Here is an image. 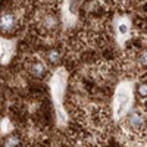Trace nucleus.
<instances>
[{"label":"nucleus","mask_w":147,"mask_h":147,"mask_svg":"<svg viewBox=\"0 0 147 147\" xmlns=\"http://www.w3.org/2000/svg\"><path fill=\"white\" fill-rule=\"evenodd\" d=\"M134 103V82L124 80L121 81L113 93L112 100V116L115 121H124L132 110Z\"/></svg>","instance_id":"2"},{"label":"nucleus","mask_w":147,"mask_h":147,"mask_svg":"<svg viewBox=\"0 0 147 147\" xmlns=\"http://www.w3.org/2000/svg\"><path fill=\"white\" fill-rule=\"evenodd\" d=\"M47 59H49V62H50V63H57L59 62V53L56 50H50L47 53Z\"/></svg>","instance_id":"10"},{"label":"nucleus","mask_w":147,"mask_h":147,"mask_svg":"<svg viewBox=\"0 0 147 147\" xmlns=\"http://www.w3.org/2000/svg\"><path fill=\"white\" fill-rule=\"evenodd\" d=\"M3 147H19V138L15 136H7L3 143Z\"/></svg>","instance_id":"9"},{"label":"nucleus","mask_w":147,"mask_h":147,"mask_svg":"<svg viewBox=\"0 0 147 147\" xmlns=\"http://www.w3.org/2000/svg\"><path fill=\"white\" fill-rule=\"evenodd\" d=\"M78 5L74 2H63L60 5V21L65 28H72L78 19Z\"/></svg>","instance_id":"4"},{"label":"nucleus","mask_w":147,"mask_h":147,"mask_svg":"<svg viewBox=\"0 0 147 147\" xmlns=\"http://www.w3.org/2000/svg\"><path fill=\"white\" fill-rule=\"evenodd\" d=\"M12 129H13V124L7 118H2V136H9Z\"/></svg>","instance_id":"8"},{"label":"nucleus","mask_w":147,"mask_h":147,"mask_svg":"<svg viewBox=\"0 0 147 147\" xmlns=\"http://www.w3.org/2000/svg\"><path fill=\"white\" fill-rule=\"evenodd\" d=\"M0 25H2V31H5V32L16 30L18 25H19V15L16 13V12H10V10L3 12Z\"/></svg>","instance_id":"5"},{"label":"nucleus","mask_w":147,"mask_h":147,"mask_svg":"<svg viewBox=\"0 0 147 147\" xmlns=\"http://www.w3.org/2000/svg\"><path fill=\"white\" fill-rule=\"evenodd\" d=\"M28 71L32 74L34 77L43 78L47 72V63L40 57V56H32L28 60Z\"/></svg>","instance_id":"7"},{"label":"nucleus","mask_w":147,"mask_h":147,"mask_svg":"<svg viewBox=\"0 0 147 147\" xmlns=\"http://www.w3.org/2000/svg\"><path fill=\"white\" fill-rule=\"evenodd\" d=\"M15 40L13 38H3L0 40V49H2V65H7L15 55Z\"/></svg>","instance_id":"6"},{"label":"nucleus","mask_w":147,"mask_h":147,"mask_svg":"<svg viewBox=\"0 0 147 147\" xmlns=\"http://www.w3.org/2000/svg\"><path fill=\"white\" fill-rule=\"evenodd\" d=\"M137 62H138V65H141V66H147V49H146V50H143V52L138 55Z\"/></svg>","instance_id":"11"},{"label":"nucleus","mask_w":147,"mask_h":147,"mask_svg":"<svg viewBox=\"0 0 147 147\" xmlns=\"http://www.w3.org/2000/svg\"><path fill=\"white\" fill-rule=\"evenodd\" d=\"M113 31H115V38L121 47H124L127 41L131 38L132 32V22L129 16L127 15H116L113 19Z\"/></svg>","instance_id":"3"},{"label":"nucleus","mask_w":147,"mask_h":147,"mask_svg":"<svg viewBox=\"0 0 147 147\" xmlns=\"http://www.w3.org/2000/svg\"><path fill=\"white\" fill-rule=\"evenodd\" d=\"M68 71L63 66H57L49 80V90H50V97L55 109V116H56V124L59 128H63L68 125V112L65 109V94L68 87Z\"/></svg>","instance_id":"1"}]
</instances>
